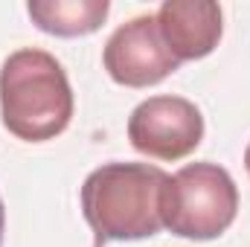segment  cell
Here are the masks:
<instances>
[{"label": "cell", "instance_id": "7a4b0ae2", "mask_svg": "<svg viewBox=\"0 0 250 247\" xmlns=\"http://www.w3.org/2000/svg\"><path fill=\"white\" fill-rule=\"evenodd\" d=\"M0 117L9 134L26 143L59 137L73 120V90L56 56L26 47L0 67Z\"/></svg>", "mask_w": 250, "mask_h": 247}, {"label": "cell", "instance_id": "3957f363", "mask_svg": "<svg viewBox=\"0 0 250 247\" xmlns=\"http://www.w3.org/2000/svg\"><path fill=\"white\" fill-rule=\"evenodd\" d=\"M239 212V189L230 172L218 163H189L169 175L160 215L175 236L209 242L230 230Z\"/></svg>", "mask_w": 250, "mask_h": 247}, {"label": "cell", "instance_id": "ba28073f", "mask_svg": "<svg viewBox=\"0 0 250 247\" xmlns=\"http://www.w3.org/2000/svg\"><path fill=\"white\" fill-rule=\"evenodd\" d=\"M3 233H6V206H3V198H0V247H3Z\"/></svg>", "mask_w": 250, "mask_h": 247}, {"label": "cell", "instance_id": "9c48e42d", "mask_svg": "<svg viewBox=\"0 0 250 247\" xmlns=\"http://www.w3.org/2000/svg\"><path fill=\"white\" fill-rule=\"evenodd\" d=\"M245 169H248V175H250V143H248V148H245Z\"/></svg>", "mask_w": 250, "mask_h": 247}, {"label": "cell", "instance_id": "5b68a950", "mask_svg": "<svg viewBox=\"0 0 250 247\" xmlns=\"http://www.w3.org/2000/svg\"><path fill=\"white\" fill-rule=\"evenodd\" d=\"M102 62L108 76L125 87L160 84L181 67V62L163 44L154 15H140L123 23L108 38Z\"/></svg>", "mask_w": 250, "mask_h": 247}, {"label": "cell", "instance_id": "6da1fadb", "mask_svg": "<svg viewBox=\"0 0 250 247\" xmlns=\"http://www.w3.org/2000/svg\"><path fill=\"white\" fill-rule=\"evenodd\" d=\"M169 175L148 163H105L87 175L82 186V215L105 242L151 239L163 230L160 198Z\"/></svg>", "mask_w": 250, "mask_h": 247}, {"label": "cell", "instance_id": "8992f818", "mask_svg": "<svg viewBox=\"0 0 250 247\" xmlns=\"http://www.w3.org/2000/svg\"><path fill=\"white\" fill-rule=\"evenodd\" d=\"M154 18L163 44L181 64L209 56L221 41V6L212 0H166Z\"/></svg>", "mask_w": 250, "mask_h": 247}, {"label": "cell", "instance_id": "52a82bcc", "mask_svg": "<svg viewBox=\"0 0 250 247\" xmlns=\"http://www.w3.org/2000/svg\"><path fill=\"white\" fill-rule=\"evenodd\" d=\"M26 12L41 32L59 38H79L102 26V21L111 12V3L108 0H32Z\"/></svg>", "mask_w": 250, "mask_h": 247}, {"label": "cell", "instance_id": "277c9868", "mask_svg": "<svg viewBox=\"0 0 250 247\" xmlns=\"http://www.w3.org/2000/svg\"><path fill=\"white\" fill-rule=\"evenodd\" d=\"M128 140L154 160H184L204 140V117L184 96H151L134 108Z\"/></svg>", "mask_w": 250, "mask_h": 247}]
</instances>
